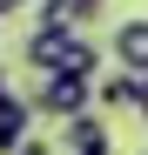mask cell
<instances>
[{"label":"cell","mask_w":148,"mask_h":155,"mask_svg":"<svg viewBox=\"0 0 148 155\" xmlns=\"http://www.w3.org/2000/svg\"><path fill=\"white\" fill-rule=\"evenodd\" d=\"M27 68H40V74H94L101 47L81 27H34L27 34Z\"/></svg>","instance_id":"obj_1"},{"label":"cell","mask_w":148,"mask_h":155,"mask_svg":"<svg viewBox=\"0 0 148 155\" xmlns=\"http://www.w3.org/2000/svg\"><path fill=\"white\" fill-rule=\"evenodd\" d=\"M34 108L54 115V121L88 115V108H94V74H47V81L34 88Z\"/></svg>","instance_id":"obj_2"},{"label":"cell","mask_w":148,"mask_h":155,"mask_svg":"<svg viewBox=\"0 0 148 155\" xmlns=\"http://www.w3.org/2000/svg\"><path fill=\"white\" fill-rule=\"evenodd\" d=\"M61 142H67L74 155H114V135H108V121L94 115V108H88V115H67V121H61Z\"/></svg>","instance_id":"obj_3"},{"label":"cell","mask_w":148,"mask_h":155,"mask_svg":"<svg viewBox=\"0 0 148 155\" xmlns=\"http://www.w3.org/2000/svg\"><path fill=\"white\" fill-rule=\"evenodd\" d=\"M34 94H7V101H0V155H14L20 142H27V128H34Z\"/></svg>","instance_id":"obj_4"},{"label":"cell","mask_w":148,"mask_h":155,"mask_svg":"<svg viewBox=\"0 0 148 155\" xmlns=\"http://www.w3.org/2000/svg\"><path fill=\"white\" fill-rule=\"evenodd\" d=\"M108 47H114V61H121V68L148 74V20H141V14H135V20H121V27L108 34Z\"/></svg>","instance_id":"obj_5"},{"label":"cell","mask_w":148,"mask_h":155,"mask_svg":"<svg viewBox=\"0 0 148 155\" xmlns=\"http://www.w3.org/2000/svg\"><path fill=\"white\" fill-rule=\"evenodd\" d=\"M40 27H88L81 0H40Z\"/></svg>","instance_id":"obj_6"},{"label":"cell","mask_w":148,"mask_h":155,"mask_svg":"<svg viewBox=\"0 0 148 155\" xmlns=\"http://www.w3.org/2000/svg\"><path fill=\"white\" fill-rule=\"evenodd\" d=\"M94 101H101V108H128V68H121V74H108V81L94 88Z\"/></svg>","instance_id":"obj_7"},{"label":"cell","mask_w":148,"mask_h":155,"mask_svg":"<svg viewBox=\"0 0 148 155\" xmlns=\"http://www.w3.org/2000/svg\"><path fill=\"white\" fill-rule=\"evenodd\" d=\"M128 108L148 121V74H135V68H128Z\"/></svg>","instance_id":"obj_8"},{"label":"cell","mask_w":148,"mask_h":155,"mask_svg":"<svg viewBox=\"0 0 148 155\" xmlns=\"http://www.w3.org/2000/svg\"><path fill=\"white\" fill-rule=\"evenodd\" d=\"M14 155H54V148H47V142H40V135H27V142H20V148H14Z\"/></svg>","instance_id":"obj_9"},{"label":"cell","mask_w":148,"mask_h":155,"mask_svg":"<svg viewBox=\"0 0 148 155\" xmlns=\"http://www.w3.org/2000/svg\"><path fill=\"white\" fill-rule=\"evenodd\" d=\"M14 7H27V0H0V14H14Z\"/></svg>","instance_id":"obj_10"},{"label":"cell","mask_w":148,"mask_h":155,"mask_svg":"<svg viewBox=\"0 0 148 155\" xmlns=\"http://www.w3.org/2000/svg\"><path fill=\"white\" fill-rule=\"evenodd\" d=\"M81 7H88V20H94V14H101V0H81Z\"/></svg>","instance_id":"obj_11"}]
</instances>
